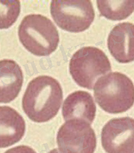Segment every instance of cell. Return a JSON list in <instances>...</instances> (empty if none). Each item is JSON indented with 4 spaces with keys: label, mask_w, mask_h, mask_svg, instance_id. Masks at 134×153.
Returning a JSON list of instances; mask_svg holds the SVG:
<instances>
[{
    "label": "cell",
    "mask_w": 134,
    "mask_h": 153,
    "mask_svg": "<svg viewBox=\"0 0 134 153\" xmlns=\"http://www.w3.org/2000/svg\"><path fill=\"white\" fill-rule=\"evenodd\" d=\"M50 13L59 27L71 33L86 30L95 18L92 2L89 0L52 1Z\"/></svg>",
    "instance_id": "5b68a950"
},
{
    "label": "cell",
    "mask_w": 134,
    "mask_h": 153,
    "mask_svg": "<svg viewBox=\"0 0 134 153\" xmlns=\"http://www.w3.org/2000/svg\"><path fill=\"white\" fill-rule=\"evenodd\" d=\"M96 102L105 111L119 114L134 104V85L131 79L119 72L101 76L94 86Z\"/></svg>",
    "instance_id": "7a4b0ae2"
},
{
    "label": "cell",
    "mask_w": 134,
    "mask_h": 153,
    "mask_svg": "<svg viewBox=\"0 0 134 153\" xmlns=\"http://www.w3.org/2000/svg\"><path fill=\"white\" fill-rule=\"evenodd\" d=\"M25 131V121L18 112L7 105L0 106V149L19 142Z\"/></svg>",
    "instance_id": "30bf717a"
},
{
    "label": "cell",
    "mask_w": 134,
    "mask_h": 153,
    "mask_svg": "<svg viewBox=\"0 0 134 153\" xmlns=\"http://www.w3.org/2000/svg\"><path fill=\"white\" fill-rule=\"evenodd\" d=\"M57 143L60 153H94L96 139L90 124L82 120L73 119L60 127Z\"/></svg>",
    "instance_id": "8992f818"
},
{
    "label": "cell",
    "mask_w": 134,
    "mask_h": 153,
    "mask_svg": "<svg viewBox=\"0 0 134 153\" xmlns=\"http://www.w3.org/2000/svg\"><path fill=\"white\" fill-rule=\"evenodd\" d=\"M23 83V74L14 60H0V103H8L19 95Z\"/></svg>",
    "instance_id": "8fae6325"
},
{
    "label": "cell",
    "mask_w": 134,
    "mask_h": 153,
    "mask_svg": "<svg viewBox=\"0 0 134 153\" xmlns=\"http://www.w3.org/2000/svg\"><path fill=\"white\" fill-rule=\"evenodd\" d=\"M19 1H0V29H7L17 20L20 13Z\"/></svg>",
    "instance_id": "4fadbf2b"
},
{
    "label": "cell",
    "mask_w": 134,
    "mask_h": 153,
    "mask_svg": "<svg viewBox=\"0 0 134 153\" xmlns=\"http://www.w3.org/2000/svg\"><path fill=\"white\" fill-rule=\"evenodd\" d=\"M4 153H37L32 148L27 146H18L7 150Z\"/></svg>",
    "instance_id": "5bb4252c"
},
{
    "label": "cell",
    "mask_w": 134,
    "mask_h": 153,
    "mask_svg": "<svg viewBox=\"0 0 134 153\" xmlns=\"http://www.w3.org/2000/svg\"><path fill=\"white\" fill-rule=\"evenodd\" d=\"M48 153H60V152L58 151V150H57V149H54L51 151H50Z\"/></svg>",
    "instance_id": "9a60e30c"
},
{
    "label": "cell",
    "mask_w": 134,
    "mask_h": 153,
    "mask_svg": "<svg viewBox=\"0 0 134 153\" xmlns=\"http://www.w3.org/2000/svg\"><path fill=\"white\" fill-rule=\"evenodd\" d=\"M111 65L105 53L94 47L80 48L71 57L69 73L78 85L92 89L96 80L111 71Z\"/></svg>",
    "instance_id": "277c9868"
},
{
    "label": "cell",
    "mask_w": 134,
    "mask_h": 153,
    "mask_svg": "<svg viewBox=\"0 0 134 153\" xmlns=\"http://www.w3.org/2000/svg\"><path fill=\"white\" fill-rule=\"evenodd\" d=\"M101 143L107 153H134V119L110 120L102 130Z\"/></svg>",
    "instance_id": "52a82bcc"
},
{
    "label": "cell",
    "mask_w": 134,
    "mask_h": 153,
    "mask_svg": "<svg viewBox=\"0 0 134 153\" xmlns=\"http://www.w3.org/2000/svg\"><path fill=\"white\" fill-rule=\"evenodd\" d=\"M62 114L66 121L80 119L91 124L96 114V105L93 97L90 94L83 91L71 94L64 102Z\"/></svg>",
    "instance_id": "9c48e42d"
},
{
    "label": "cell",
    "mask_w": 134,
    "mask_h": 153,
    "mask_svg": "<svg viewBox=\"0 0 134 153\" xmlns=\"http://www.w3.org/2000/svg\"><path fill=\"white\" fill-rule=\"evenodd\" d=\"M107 47L118 62L134 61V25L124 22L115 26L109 34Z\"/></svg>",
    "instance_id": "ba28073f"
},
{
    "label": "cell",
    "mask_w": 134,
    "mask_h": 153,
    "mask_svg": "<svg viewBox=\"0 0 134 153\" xmlns=\"http://www.w3.org/2000/svg\"><path fill=\"white\" fill-rule=\"evenodd\" d=\"M20 41L28 51L37 56H48L57 48V29L47 17L40 14L25 16L19 27Z\"/></svg>",
    "instance_id": "3957f363"
},
{
    "label": "cell",
    "mask_w": 134,
    "mask_h": 153,
    "mask_svg": "<svg viewBox=\"0 0 134 153\" xmlns=\"http://www.w3.org/2000/svg\"><path fill=\"white\" fill-rule=\"evenodd\" d=\"M63 99L60 83L52 76H40L29 82L22 99L23 111L29 118L38 123L53 119Z\"/></svg>",
    "instance_id": "6da1fadb"
},
{
    "label": "cell",
    "mask_w": 134,
    "mask_h": 153,
    "mask_svg": "<svg viewBox=\"0 0 134 153\" xmlns=\"http://www.w3.org/2000/svg\"><path fill=\"white\" fill-rule=\"evenodd\" d=\"M96 4L101 15L112 20L126 19L134 12V1H96Z\"/></svg>",
    "instance_id": "7c38bea8"
}]
</instances>
